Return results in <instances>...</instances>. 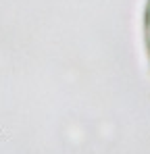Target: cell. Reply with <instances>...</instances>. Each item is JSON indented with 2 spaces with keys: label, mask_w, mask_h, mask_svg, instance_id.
Here are the masks:
<instances>
[{
  "label": "cell",
  "mask_w": 150,
  "mask_h": 154,
  "mask_svg": "<svg viewBox=\"0 0 150 154\" xmlns=\"http://www.w3.org/2000/svg\"><path fill=\"white\" fill-rule=\"evenodd\" d=\"M144 44H146V54L150 62V0L146 2V11H144Z\"/></svg>",
  "instance_id": "1"
}]
</instances>
